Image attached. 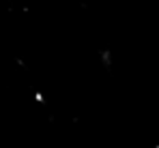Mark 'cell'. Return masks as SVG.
Listing matches in <instances>:
<instances>
[{
	"mask_svg": "<svg viewBox=\"0 0 159 148\" xmlns=\"http://www.w3.org/2000/svg\"><path fill=\"white\" fill-rule=\"evenodd\" d=\"M101 62L103 65H112V54L110 52H101Z\"/></svg>",
	"mask_w": 159,
	"mask_h": 148,
	"instance_id": "1",
	"label": "cell"
},
{
	"mask_svg": "<svg viewBox=\"0 0 159 148\" xmlns=\"http://www.w3.org/2000/svg\"><path fill=\"white\" fill-rule=\"evenodd\" d=\"M32 99H34L37 103H45V95H43V92H39V90H37V92L32 95Z\"/></svg>",
	"mask_w": 159,
	"mask_h": 148,
	"instance_id": "2",
	"label": "cell"
}]
</instances>
